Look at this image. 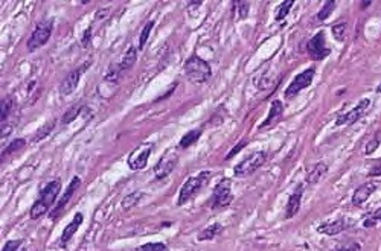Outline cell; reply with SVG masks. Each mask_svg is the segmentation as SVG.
<instances>
[{
  "instance_id": "cell-1",
  "label": "cell",
  "mask_w": 381,
  "mask_h": 251,
  "mask_svg": "<svg viewBox=\"0 0 381 251\" xmlns=\"http://www.w3.org/2000/svg\"><path fill=\"white\" fill-rule=\"evenodd\" d=\"M60 190H61V181H60V180L49 181V183L43 187L42 194H40V198H38V200L34 203V206L31 207V210H29V218L35 221V219H38V218H42L43 215H46L48 210L53 206L56 197H58V194H60Z\"/></svg>"
},
{
  "instance_id": "cell-2",
  "label": "cell",
  "mask_w": 381,
  "mask_h": 251,
  "mask_svg": "<svg viewBox=\"0 0 381 251\" xmlns=\"http://www.w3.org/2000/svg\"><path fill=\"white\" fill-rule=\"evenodd\" d=\"M183 70H185L186 78L194 84H204L212 76L211 66H209L203 58H200L197 55H192L188 58L183 66Z\"/></svg>"
},
{
  "instance_id": "cell-3",
  "label": "cell",
  "mask_w": 381,
  "mask_h": 251,
  "mask_svg": "<svg viewBox=\"0 0 381 251\" xmlns=\"http://www.w3.org/2000/svg\"><path fill=\"white\" fill-rule=\"evenodd\" d=\"M209 178H211V172H209V170H203V172L198 173V175L189 177V178L186 180V183H185V184L182 186V189H180L177 204H179V206H183V204H186L188 201L192 200L195 195H198L200 190L207 184Z\"/></svg>"
},
{
  "instance_id": "cell-4",
  "label": "cell",
  "mask_w": 381,
  "mask_h": 251,
  "mask_svg": "<svg viewBox=\"0 0 381 251\" xmlns=\"http://www.w3.org/2000/svg\"><path fill=\"white\" fill-rule=\"evenodd\" d=\"M52 31H53V20H50V18H46V20H42L38 23L26 43L28 52H34L37 49L43 47L49 42Z\"/></svg>"
},
{
  "instance_id": "cell-5",
  "label": "cell",
  "mask_w": 381,
  "mask_h": 251,
  "mask_svg": "<svg viewBox=\"0 0 381 251\" xmlns=\"http://www.w3.org/2000/svg\"><path fill=\"white\" fill-rule=\"evenodd\" d=\"M265 159H267L265 151H256V152L250 154L249 157L244 159L242 162H239L235 166V169H234L235 177L242 178V177H247V175H252L255 170H258L264 165Z\"/></svg>"
},
{
  "instance_id": "cell-6",
  "label": "cell",
  "mask_w": 381,
  "mask_h": 251,
  "mask_svg": "<svg viewBox=\"0 0 381 251\" xmlns=\"http://www.w3.org/2000/svg\"><path fill=\"white\" fill-rule=\"evenodd\" d=\"M234 201L232 195V180L231 178H223L214 189V194L211 198V206L214 210L217 209H224L227 206H231Z\"/></svg>"
},
{
  "instance_id": "cell-7",
  "label": "cell",
  "mask_w": 381,
  "mask_h": 251,
  "mask_svg": "<svg viewBox=\"0 0 381 251\" xmlns=\"http://www.w3.org/2000/svg\"><path fill=\"white\" fill-rule=\"evenodd\" d=\"M152 149H154V145L149 143V142H145V143H141L138 148H135L131 151V154L128 156V160H127V165L131 170H142L146 167L148 165V159L151 156Z\"/></svg>"
},
{
  "instance_id": "cell-8",
  "label": "cell",
  "mask_w": 381,
  "mask_h": 251,
  "mask_svg": "<svg viewBox=\"0 0 381 251\" xmlns=\"http://www.w3.org/2000/svg\"><path fill=\"white\" fill-rule=\"evenodd\" d=\"M314 73H316V69L308 67V69H305L302 73L296 75V78L290 83L287 90H285V98L291 99V98H294L296 94H299L303 88L310 87L311 83H313V78H314Z\"/></svg>"
},
{
  "instance_id": "cell-9",
  "label": "cell",
  "mask_w": 381,
  "mask_h": 251,
  "mask_svg": "<svg viewBox=\"0 0 381 251\" xmlns=\"http://www.w3.org/2000/svg\"><path fill=\"white\" fill-rule=\"evenodd\" d=\"M179 163V154L176 149H168L162 159L157 162V165L154 166V177L157 180H163L168 175H171V172L176 169Z\"/></svg>"
},
{
  "instance_id": "cell-10",
  "label": "cell",
  "mask_w": 381,
  "mask_h": 251,
  "mask_svg": "<svg viewBox=\"0 0 381 251\" xmlns=\"http://www.w3.org/2000/svg\"><path fill=\"white\" fill-rule=\"evenodd\" d=\"M307 52H308V56L311 58V60L314 61H319V60H323V58H327L330 55V47L327 46V40H325V34L323 32H317L311 40L308 42L307 44Z\"/></svg>"
},
{
  "instance_id": "cell-11",
  "label": "cell",
  "mask_w": 381,
  "mask_h": 251,
  "mask_svg": "<svg viewBox=\"0 0 381 251\" xmlns=\"http://www.w3.org/2000/svg\"><path fill=\"white\" fill-rule=\"evenodd\" d=\"M80 186H81V178H80V177H73L72 181L69 183L67 189L64 190V195L60 198V201L56 203L55 207L52 209V213H50V218H52V219H56V218L61 215V211L66 209V206L69 204V201L72 200L73 194H75L76 189H78Z\"/></svg>"
},
{
  "instance_id": "cell-12",
  "label": "cell",
  "mask_w": 381,
  "mask_h": 251,
  "mask_svg": "<svg viewBox=\"0 0 381 251\" xmlns=\"http://www.w3.org/2000/svg\"><path fill=\"white\" fill-rule=\"evenodd\" d=\"M369 105H371L369 99H361L352 110H349L348 113L338 116L335 124L337 125H352L354 122H357V121H360L361 118H363V114L366 113Z\"/></svg>"
},
{
  "instance_id": "cell-13",
  "label": "cell",
  "mask_w": 381,
  "mask_h": 251,
  "mask_svg": "<svg viewBox=\"0 0 381 251\" xmlns=\"http://www.w3.org/2000/svg\"><path fill=\"white\" fill-rule=\"evenodd\" d=\"M90 64H92V63L89 61V63L83 64L81 67H78L76 70H72V72L66 76L64 81H63L61 85H60V93H61L63 96H69V94H72V93L76 90V87H78V84H80L81 75L86 72V69H87Z\"/></svg>"
},
{
  "instance_id": "cell-14",
  "label": "cell",
  "mask_w": 381,
  "mask_h": 251,
  "mask_svg": "<svg viewBox=\"0 0 381 251\" xmlns=\"http://www.w3.org/2000/svg\"><path fill=\"white\" fill-rule=\"evenodd\" d=\"M348 227H349V222L345 218H338L335 221L325 222V224L319 225L317 231L319 233H323V235H328V236H335V235L341 233V231H345Z\"/></svg>"
},
{
  "instance_id": "cell-15",
  "label": "cell",
  "mask_w": 381,
  "mask_h": 251,
  "mask_svg": "<svg viewBox=\"0 0 381 251\" xmlns=\"http://www.w3.org/2000/svg\"><path fill=\"white\" fill-rule=\"evenodd\" d=\"M375 189H377V186H375L372 181L361 184V186L354 192V195H352V204L357 206V207H361V206H363V204L369 200V197L374 194Z\"/></svg>"
},
{
  "instance_id": "cell-16",
  "label": "cell",
  "mask_w": 381,
  "mask_h": 251,
  "mask_svg": "<svg viewBox=\"0 0 381 251\" xmlns=\"http://www.w3.org/2000/svg\"><path fill=\"white\" fill-rule=\"evenodd\" d=\"M282 114H284V105H282V102H281V101H273V102H272L270 113H269V116H267V119L261 124L259 129H265V128L275 126V125L282 119Z\"/></svg>"
},
{
  "instance_id": "cell-17",
  "label": "cell",
  "mask_w": 381,
  "mask_h": 251,
  "mask_svg": "<svg viewBox=\"0 0 381 251\" xmlns=\"http://www.w3.org/2000/svg\"><path fill=\"white\" fill-rule=\"evenodd\" d=\"M302 195H303V186L299 184L296 187V190L293 192V194L290 195L288 198V203H287V209H285V216H287L288 219L293 218L299 209H300V201H302Z\"/></svg>"
},
{
  "instance_id": "cell-18",
  "label": "cell",
  "mask_w": 381,
  "mask_h": 251,
  "mask_svg": "<svg viewBox=\"0 0 381 251\" xmlns=\"http://www.w3.org/2000/svg\"><path fill=\"white\" fill-rule=\"evenodd\" d=\"M83 221H84L83 213H76V215L73 216L72 222L67 224V227L64 228L63 235H61V241H60V245H61V247H66V245L69 244V241L73 238V235H75L76 231H78V228L81 227Z\"/></svg>"
},
{
  "instance_id": "cell-19",
  "label": "cell",
  "mask_w": 381,
  "mask_h": 251,
  "mask_svg": "<svg viewBox=\"0 0 381 251\" xmlns=\"http://www.w3.org/2000/svg\"><path fill=\"white\" fill-rule=\"evenodd\" d=\"M328 170V166L327 163H316L314 166H311V169L308 170L307 173V178H305V181H307L308 184H314L317 183L323 175H325V172Z\"/></svg>"
},
{
  "instance_id": "cell-20",
  "label": "cell",
  "mask_w": 381,
  "mask_h": 251,
  "mask_svg": "<svg viewBox=\"0 0 381 251\" xmlns=\"http://www.w3.org/2000/svg\"><path fill=\"white\" fill-rule=\"evenodd\" d=\"M136 61H138V49H136L135 46H130L128 50H127V53H125L124 58H122V61H121L118 66H119V69L124 72V70L131 69L133 66L136 64Z\"/></svg>"
},
{
  "instance_id": "cell-21",
  "label": "cell",
  "mask_w": 381,
  "mask_h": 251,
  "mask_svg": "<svg viewBox=\"0 0 381 251\" xmlns=\"http://www.w3.org/2000/svg\"><path fill=\"white\" fill-rule=\"evenodd\" d=\"M221 230H223V225H221L220 222H215V224H212V225L206 227L204 230H201L200 233H198V236H197V239H198L200 242H203V241H211V239H214L215 236H218V235L221 233Z\"/></svg>"
},
{
  "instance_id": "cell-22",
  "label": "cell",
  "mask_w": 381,
  "mask_h": 251,
  "mask_svg": "<svg viewBox=\"0 0 381 251\" xmlns=\"http://www.w3.org/2000/svg\"><path fill=\"white\" fill-rule=\"evenodd\" d=\"M14 110V99L12 96H6L5 99H2V104H0V119H2V124H6L11 118Z\"/></svg>"
},
{
  "instance_id": "cell-23",
  "label": "cell",
  "mask_w": 381,
  "mask_h": 251,
  "mask_svg": "<svg viewBox=\"0 0 381 251\" xmlns=\"http://www.w3.org/2000/svg\"><path fill=\"white\" fill-rule=\"evenodd\" d=\"M201 129H190V131H188L185 136L182 137V140H180V143H179V146L182 148V149H186V148H189V146H192L195 142H198V139L201 137Z\"/></svg>"
},
{
  "instance_id": "cell-24",
  "label": "cell",
  "mask_w": 381,
  "mask_h": 251,
  "mask_svg": "<svg viewBox=\"0 0 381 251\" xmlns=\"http://www.w3.org/2000/svg\"><path fill=\"white\" fill-rule=\"evenodd\" d=\"M142 197H143V192H141V190L131 192V194H128V195L122 200V209H124V210L133 209V207L138 206V204L141 203Z\"/></svg>"
},
{
  "instance_id": "cell-25",
  "label": "cell",
  "mask_w": 381,
  "mask_h": 251,
  "mask_svg": "<svg viewBox=\"0 0 381 251\" xmlns=\"http://www.w3.org/2000/svg\"><path fill=\"white\" fill-rule=\"evenodd\" d=\"M25 145H26V140H25V139H15V140H12L6 148L2 151V160L6 159L8 156H11V154L17 152V151H20L22 148H25Z\"/></svg>"
},
{
  "instance_id": "cell-26",
  "label": "cell",
  "mask_w": 381,
  "mask_h": 251,
  "mask_svg": "<svg viewBox=\"0 0 381 251\" xmlns=\"http://www.w3.org/2000/svg\"><path fill=\"white\" fill-rule=\"evenodd\" d=\"M334 9H335V2H334V0H328V2H325V3H323V6L320 8V11L317 14V20L319 22H325L327 18L334 12Z\"/></svg>"
},
{
  "instance_id": "cell-27",
  "label": "cell",
  "mask_w": 381,
  "mask_h": 251,
  "mask_svg": "<svg viewBox=\"0 0 381 251\" xmlns=\"http://www.w3.org/2000/svg\"><path fill=\"white\" fill-rule=\"evenodd\" d=\"M83 110V105H73L70 110H67L64 114H63V119H61V124L63 125H69L70 122H73L76 119V116H80Z\"/></svg>"
},
{
  "instance_id": "cell-28",
  "label": "cell",
  "mask_w": 381,
  "mask_h": 251,
  "mask_svg": "<svg viewBox=\"0 0 381 251\" xmlns=\"http://www.w3.org/2000/svg\"><path fill=\"white\" fill-rule=\"evenodd\" d=\"M53 126H55V121H52V122H48L45 126H42L40 129H38L37 132H35V136H34V142H38V140H43L46 136H49L50 134V131L53 129Z\"/></svg>"
},
{
  "instance_id": "cell-29",
  "label": "cell",
  "mask_w": 381,
  "mask_h": 251,
  "mask_svg": "<svg viewBox=\"0 0 381 251\" xmlns=\"http://www.w3.org/2000/svg\"><path fill=\"white\" fill-rule=\"evenodd\" d=\"M293 5H294L293 0H287V2H284V3L279 6L278 12H276V22H282L284 18L288 15V12H290V9H291Z\"/></svg>"
},
{
  "instance_id": "cell-30",
  "label": "cell",
  "mask_w": 381,
  "mask_h": 251,
  "mask_svg": "<svg viewBox=\"0 0 381 251\" xmlns=\"http://www.w3.org/2000/svg\"><path fill=\"white\" fill-rule=\"evenodd\" d=\"M152 28H154V22H148L143 26V29L141 32V37H139V49H143V46L146 44V40H148V37H149Z\"/></svg>"
},
{
  "instance_id": "cell-31",
  "label": "cell",
  "mask_w": 381,
  "mask_h": 251,
  "mask_svg": "<svg viewBox=\"0 0 381 251\" xmlns=\"http://www.w3.org/2000/svg\"><path fill=\"white\" fill-rule=\"evenodd\" d=\"M122 70L119 69V66H116V67H110L108 70H107V73H105V76H104V81H107V83H118L119 81V73H121Z\"/></svg>"
},
{
  "instance_id": "cell-32",
  "label": "cell",
  "mask_w": 381,
  "mask_h": 251,
  "mask_svg": "<svg viewBox=\"0 0 381 251\" xmlns=\"http://www.w3.org/2000/svg\"><path fill=\"white\" fill-rule=\"evenodd\" d=\"M333 35L337 42H343L345 40V35H346V25L345 23H338L335 26H333Z\"/></svg>"
},
{
  "instance_id": "cell-33",
  "label": "cell",
  "mask_w": 381,
  "mask_h": 251,
  "mask_svg": "<svg viewBox=\"0 0 381 251\" xmlns=\"http://www.w3.org/2000/svg\"><path fill=\"white\" fill-rule=\"evenodd\" d=\"M381 221V207L377 209L375 211H372V213L369 215V218L365 219V227L366 228H371V227H375L377 222Z\"/></svg>"
},
{
  "instance_id": "cell-34",
  "label": "cell",
  "mask_w": 381,
  "mask_h": 251,
  "mask_svg": "<svg viewBox=\"0 0 381 251\" xmlns=\"http://www.w3.org/2000/svg\"><path fill=\"white\" fill-rule=\"evenodd\" d=\"M139 251H168V247L162 242L156 244H145L139 248Z\"/></svg>"
},
{
  "instance_id": "cell-35",
  "label": "cell",
  "mask_w": 381,
  "mask_h": 251,
  "mask_svg": "<svg viewBox=\"0 0 381 251\" xmlns=\"http://www.w3.org/2000/svg\"><path fill=\"white\" fill-rule=\"evenodd\" d=\"M361 247L357 244V242H352V241H348L345 244H340L337 245V248L334 251H360Z\"/></svg>"
},
{
  "instance_id": "cell-36",
  "label": "cell",
  "mask_w": 381,
  "mask_h": 251,
  "mask_svg": "<svg viewBox=\"0 0 381 251\" xmlns=\"http://www.w3.org/2000/svg\"><path fill=\"white\" fill-rule=\"evenodd\" d=\"M234 5L237 6V9H238V12H239V18H241V20H242V18H245L247 15H249V8H250V5L247 3V2H235Z\"/></svg>"
},
{
  "instance_id": "cell-37",
  "label": "cell",
  "mask_w": 381,
  "mask_h": 251,
  "mask_svg": "<svg viewBox=\"0 0 381 251\" xmlns=\"http://www.w3.org/2000/svg\"><path fill=\"white\" fill-rule=\"evenodd\" d=\"M20 245H22V241H20V239H17V241H8V242L3 245L2 251H17Z\"/></svg>"
},
{
  "instance_id": "cell-38",
  "label": "cell",
  "mask_w": 381,
  "mask_h": 251,
  "mask_svg": "<svg viewBox=\"0 0 381 251\" xmlns=\"http://www.w3.org/2000/svg\"><path fill=\"white\" fill-rule=\"evenodd\" d=\"M245 145H247V142H245V140H241V142H239V143H238V145H237V146H235V148H234L231 152L227 154V156H226V160H231V159L235 156V154H238V152H239V151H241V149H242Z\"/></svg>"
},
{
  "instance_id": "cell-39",
  "label": "cell",
  "mask_w": 381,
  "mask_h": 251,
  "mask_svg": "<svg viewBox=\"0 0 381 251\" xmlns=\"http://www.w3.org/2000/svg\"><path fill=\"white\" fill-rule=\"evenodd\" d=\"M380 145V134H378V136L372 140V143L371 145H368V148H366V154H372L375 149H377V146Z\"/></svg>"
},
{
  "instance_id": "cell-40",
  "label": "cell",
  "mask_w": 381,
  "mask_h": 251,
  "mask_svg": "<svg viewBox=\"0 0 381 251\" xmlns=\"http://www.w3.org/2000/svg\"><path fill=\"white\" fill-rule=\"evenodd\" d=\"M90 38H92V28L84 31V37H83V47H87L90 43Z\"/></svg>"
},
{
  "instance_id": "cell-41",
  "label": "cell",
  "mask_w": 381,
  "mask_h": 251,
  "mask_svg": "<svg viewBox=\"0 0 381 251\" xmlns=\"http://www.w3.org/2000/svg\"><path fill=\"white\" fill-rule=\"evenodd\" d=\"M108 12H110V9L108 8H104L102 11L99 9V11H96V14H95V20H99V17H101V20L105 17V15H108Z\"/></svg>"
},
{
  "instance_id": "cell-42",
  "label": "cell",
  "mask_w": 381,
  "mask_h": 251,
  "mask_svg": "<svg viewBox=\"0 0 381 251\" xmlns=\"http://www.w3.org/2000/svg\"><path fill=\"white\" fill-rule=\"evenodd\" d=\"M371 5V2H363V3H361V6H369Z\"/></svg>"
},
{
  "instance_id": "cell-43",
  "label": "cell",
  "mask_w": 381,
  "mask_h": 251,
  "mask_svg": "<svg viewBox=\"0 0 381 251\" xmlns=\"http://www.w3.org/2000/svg\"><path fill=\"white\" fill-rule=\"evenodd\" d=\"M377 93H381V84L378 85V88H377Z\"/></svg>"
},
{
  "instance_id": "cell-44",
  "label": "cell",
  "mask_w": 381,
  "mask_h": 251,
  "mask_svg": "<svg viewBox=\"0 0 381 251\" xmlns=\"http://www.w3.org/2000/svg\"><path fill=\"white\" fill-rule=\"evenodd\" d=\"M20 251H26V250H20Z\"/></svg>"
}]
</instances>
